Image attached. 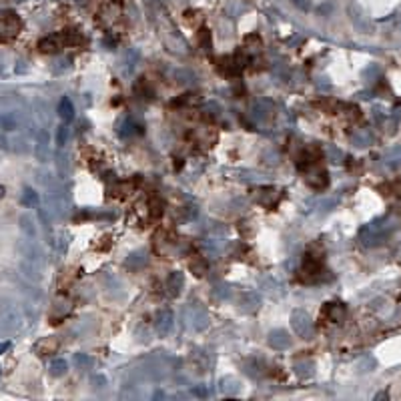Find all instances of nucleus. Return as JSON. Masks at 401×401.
I'll return each instance as SVG.
<instances>
[{
  "mask_svg": "<svg viewBox=\"0 0 401 401\" xmlns=\"http://www.w3.org/2000/svg\"><path fill=\"white\" fill-rule=\"evenodd\" d=\"M22 28L20 18L14 12H6L0 16V38L2 40H12Z\"/></svg>",
  "mask_w": 401,
  "mask_h": 401,
  "instance_id": "obj_1",
  "label": "nucleus"
},
{
  "mask_svg": "<svg viewBox=\"0 0 401 401\" xmlns=\"http://www.w3.org/2000/svg\"><path fill=\"white\" fill-rule=\"evenodd\" d=\"M60 44H63L60 36H46L38 42V48H40V52H56L60 48Z\"/></svg>",
  "mask_w": 401,
  "mask_h": 401,
  "instance_id": "obj_2",
  "label": "nucleus"
},
{
  "mask_svg": "<svg viewBox=\"0 0 401 401\" xmlns=\"http://www.w3.org/2000/svg\"><path fill=\"white\" fill-rule=\"evenodd\" d=\"M56 347H58V341L52 339V337H48V339H42V341L36 343V353L38 355H50V353L56 351Z\"/></svg>",
  "mask_w": 401,
  "mask_h": 401,
  "instance_id": "obj_3",
  "label": "nucleus"
},
{
  "mask_svg": "<svg viewBox=\"0 0 401 401\" xmlns=\"http://www.w3.org/2000/svg\"><path fill=\"white\" fill-rule=\"evenodd\" d=\"M60 116H63L65 120H71L73 118V105L69 99H63V103H60Z\"/></svg>",
  "mask_w": 401,
  "mask_h": 401,
  "instance_id": "obj_4",
  "label": "nucleus"
},
{
  "mask_svg": "<svg viewBox=\"0 0 401 401\" xmlns=\"http://www.w3.org/2000/svg\"><path fill=\"white\" fill-rule=\"evenodd\" d=\"M8 347H10V343H0V353H4Z\"/></svg>",
  "mask_w": 401,
  "mask_h": 401,
  "instance_id": "obj_5",
  "label": "nucleus"
},
{
  "mask_svg": "<svg viewBox=\"0 0 401 401\" xmlns=\"http://www.w3.org/2000/svg\"><path fill=\"white\" fill-rule=\"evenodd\" d=\"M4 195V187H0V197H2Z\"/></svg>",
  "mask_w": 401,
  "mask_h": 401,
  "instance_id": "obj_6",
  "label": "nucleus"
}]
</instances>
